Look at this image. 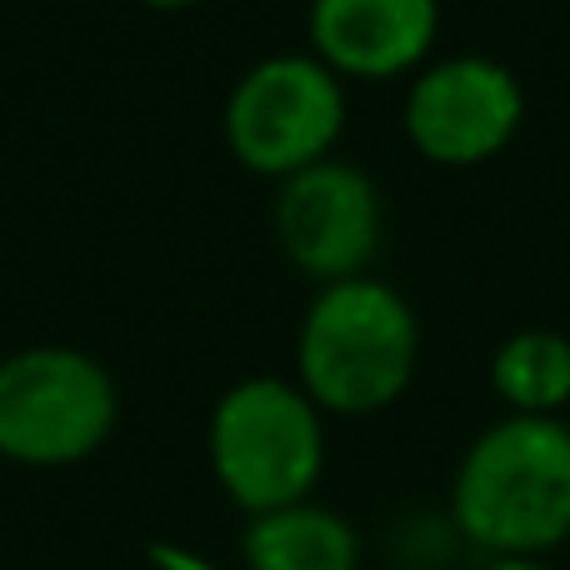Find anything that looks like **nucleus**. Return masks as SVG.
I'll use <instances>...</instances> for the list:
<instances>
[{
  "instance_id": "1",
  "label": "nucleus",
  "mask_w": 570,
  "mask_h": 570,
  "mask_svg": "<svg viewBox=\"0 0 570 570\" xmlns=\"http://www.w3.org/2000/svg\"><path fill=\"white\" fill-rule=\"evenodd\" d=\"M455 525L491 556H546L570 535V425L505 415L475 435L451 491Z\"/></svg>"
},
{
  "instance_id": "2",
  "label": "nucleus",
  "mask_w": 570,
  "mask_h": 570,
  "mask_svg": "<svg viewBox=\"0 0 570 570\" xmlns=\"http://www.w3.org/2000/svg\"><path fill=\"white\" fill-rule=\"evenodd\" d=\"M415 361L421 325L411 301L375 276L321 285L295 335L301 391L335 415H371L401 401Z\"/></svg>"
},
{
  "instance_id": "12",
  "label": "nucleus",
  "mask_w": 570,
  "mask_h": 570,
  "mask_svg": "<svg viewBox=\"0 0 570 570\" xmlns=\"http://www.w3.org/2000/svg\"><path fill=\"white\" fill-rule=\"evenodd\" d=\"M140 6H150V10H190V6H200V0H140Z\"/></svg>"
},
{
  "instance_id": "10",
  "label": "nucleus",
  "mask_w": 570,
  "mask_h": 570,
  "mask_svg": "<svg viewBox=\"0 0 570 570\" xmlns=\"http://www.w3.org/2000/svg\"><path fill=\"white\" fill-rule=\"evenodd\" d=\"M491 385L511 415H556L570 401V335L515 331L495 351Z\"/></svg>"
},
{
  "instance_id": "8",
  "label": "nucleus",
  "mask_w": 570,
  "mask_h": 570,
  "mask_svg": "<svg viewBox=\"0 0 570 570\" xmlns=\"http://www.w3.org/2000/svg\"><path fill=\"white\" fill-rule=\"evenodd\" d=\"M435 0H311V56L341 80H391L435 46Z\"/></svg>"
},
{
  "instance_id": "3",
  "label": "nucleus",
  "mask_w": 570,
  "mask_h": 570,
  "mask_svg": "<svg viewBox=\"0 0 570 570\" xmlns=\"http://www.w3.org/2000/svg\"><path fill=\"white\" fill-rule=\"evenodd\" d=\"M210 465L220 491L250 515L305 501L325 465L321 405L276 375L230 385L210 415Z\"/></svg>"
},
{
  "instance_id": "9",
  "label": "nucleus",
  "mask_w": 570,
  "mask_h": 570,
  "mask_svg": "<svg viewBox=\"0 0 570 570\" xmlns=\"http://www.w3.org/2000/svg\"><path fill=\"white\" fill-rule=\"evenodd\" d=\"M250 570H361V535L345 515L295 501L250 515L246 531Z\"/></svg>"
},
{
  "instance_id": "7",
  "label": "nucleus",
  "mask_w": 570,
  "mask_h": 570,
  "mask_svg": "<svg viewBox=\"0 0 570 570\" xmlns=\"http://www.w3.org/2000/svg\"><path fill=\"white\" fill-rule=\"evenodd\" d=\"M521 80L491 56L425 66L405 96V136L435 166H485L521 130Z\"/></svg>"
},
{
  "instance_id": "6",
  "label": "nucleus",
  "mask_w": 570,
  "mask_h": 570,
  "mask_svg": "<svg viewBox=\"0 0 570 570\" xmlns=\"http://www.w3.org/2000/svg\"><path fill=\"white\" fill-rule=\"evenodd\" d=\"M381 230H385L381 190L351 160L325 156L281 180L276 240L285 261L315 285L365 276L375 250H381Z\"/></svg>"
},
{
  "instance_id": "4",
  "label": "nucleus",
  "mask_w": 570,
  "mask_h": 570,
  "mask_svg": "<svg viewBox=\"0 0 570 570\" xmlns=\"http://www.w3.org/2000/svg\"><path fill=\"white\" fill-rule=\"evenodd\" d=\"M120 395L76 345H30L0 361V455L16 465H76L110 441Z\"/></svg>"
},
{
  "instance_id": "5",
  "label": "nucleus",
  "mask_w": 570,
  "mask_h": 570,
  "mask_svg": "<svg viewBox=\"0 0 570 570\" xmlns=\"http://www.w3.org/2000/svg\"><path fill=\"white\" fill-rule=\"evenodd\" d=\"M345 130V86L315 56H266L226 100V146L246 170L285 180L335 150Z\"/></svg>"
},
{
  "instance_id": "11",
  "label": "nucleus",
  "mask_w": 570,
  "mask_h": 570,
  "mask_svg": "<svg viewBox=\"0 0 570 570\" xmlns=\"http://www.w3.org/2000/svg\"><path fill=\"white\" fill-rule=\"evenodd\" d=\"M485 570H551L541 556H495Z\"/></svg>"
}]
</instances>
